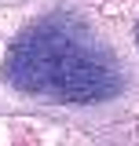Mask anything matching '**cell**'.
Segmentation results:
<instances>
[{
  "instance_id": "6da1fadb",
  "label": "cell",
  "mask_w": 139,
  "mask_h": 146,
  "mask_svg": "<svg viewBox=\"0 0 139 146\" xmlns=\"http://www.w3.org/2000/svg\"><path fill=\"white\" fill-rule=\"evenodd\" d=\"M4 77L22 95H48L66 106L106 102L124 88L121 58L66 11L33 22L11 44Z\"/></svg>"
},
{
  "instance_id": "7a4b0ae2",
  "label": "cell",
  "mask_w": 139,
  "mask_h": 146,
  "mask_svg": "<svg viewBox=\"0 0 139 146\" xmlns=\"http://www.w3.org/2000/svg\"><path fill=\"white\" fill-rule=\"evenodd\" d=\"M136 48H139V22H136Z\"/></svg>"
}]
</instances>
